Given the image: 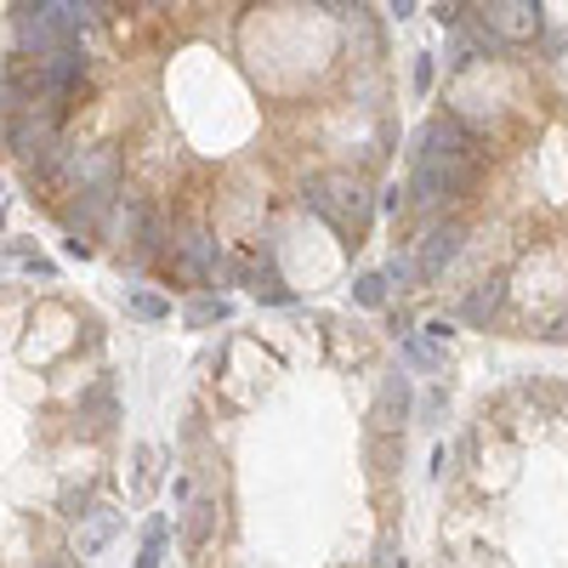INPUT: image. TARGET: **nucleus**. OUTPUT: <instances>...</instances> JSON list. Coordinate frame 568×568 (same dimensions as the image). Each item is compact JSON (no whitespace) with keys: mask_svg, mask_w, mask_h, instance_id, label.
<instances>
[{"mask_svg":"<svg viewBox=\"0 0 568 568\" xmlns=\"http://www.w3.org/2000/svg\"><path fill=\"white\" fill-rule=\"evenodd\" d=\"M302 200H307V211L325 216L336 233H348V239L358 244L364 222H369V188H364L358 177H348V171H325V177H313V182L302 188Z\"/></svg>","mask_w":568,"mask_h":568,"instance_id":"nucleus-1","label":"nucleus"},{"mask_svg":"<svg viewBox=\"0 0 568 568\" xmlns=\"http://www.w3.org/2000/svg\"><path fill=\"white\" fill-rule=\"evenodd\" d=\"M216 267H222V244H216V233L188 228V233L171 239V274H177L182 285H205V279H216Z\"/></svg>","mask_w":568,"mask_h":568,"instance_id":"nucleus-2","label":"nucleus"},{"mask_svg":"<svg viewBox=\"0 0 568 568\" xmlns=\"http://www.w3.org/2000/svg\"><path fill=\"white\" fill-rule=\"evenodd\" d=\"M478 17L501 35V46H523L540 35V0H478Z\"/></svg>","mask_w":568,"mask_h":568,"instance_id":"nucleus-3","label":"nucleus"},{"mask_svg":"<svg viewBox=\"0 0 568 568\" xmlns=\"http://www.w3.org/2000/svg\"><path fill=\"white\" fill-rule=\"evenodd\" d=\"M58 182H68V188H119V154L114 148H68Z\"/></svg>","mask_w":568,"mask_h":568,"instance_id":"nucleus-4","label":"nucleus"},{"mask_svg":"<svg viewBox=\"0 0 568 568\" xmlns=\"http://www.w3.org/2000/svg\"><path fill=\"white\" fill-rule=\"evenodd\" d=\"M415 154H478V137L466 131L455 114H438L421 126V148H415Z\"/></svg>","mask_w":568,"mask_h":568,"instance_id":"nucleus-5","label":"nucleus"},{"mask_svg":"<svg viewBox=\"0 0 568 568\" xmlns=\"http://www.w3.org/2000/svg\"><path fill=\"white\" fill-rule=\"evenodd\" d=\"M460 239H466L460 222H443V228H432V233H427V244H421V262H415V274H421V279H438L443 267H450V262L460 256Z\"/></svg>","mask_w":568,"mask_h":568,"instance_id":"nucleus-6","label":"nucleus"},{"mask_svg":"<svg viewBox=\"0 0 568 568\" xmlns=\"http://www.w3.org/2000/svg\"><path fill=\"white\" fill-rule=\"evenodd\" d=\"M501 302H506V279H501V274H489V279H483V285H478V290L460 302V318H466L472 330H483L489 318L501 313Z\"/></svg>","mask_w":568,"mask_h":568,"instance_id":"nucleus-7","label":"nucleus"},{"mask_svg":"<svg viewBox=\"0 0 568 568\" xmlns=\"http://www.w3.org/2000/svg\"><path fill=\"white\" fill-rule=\"evenodd\" d=\"M119 523H126V517H119L114 506H97V512H80V557H91V552H103L109 540L119 534Z\"/></svg>","mask_w":568,"mask_h":568,"instance_id":"nucleus-8","label":"nucleus"},{"mask_svg":"<svg viewBox=\"0 0 568 568\" xmlns=\"http://www.w3.org/2000/svg\"><path fill=\"white\" fill-rule=\"evenodd\" d=\"M404 421H409V381L404 376H387L381 399H376V427L392 432V427H404Z\"/></svg>","mask_w":568,"mask_h":568,"instance_id":"nucleus-9","label":"nucleus"},{"mask_svg":"<svg viewBox=\"0 0 568 568\" xmlns=\"http://www.w3.org/2000/svg\"><path fill=\"white\" fill-rule=\"evenodd\" d=\"M244 285H251V295H256V302H267V307H290L295 302L274 267H244Z\"/></svg>","mask_w":568,"mask_h":568,"instance_id":"nucleus-10","label":"nucleus"},{"mask_svg":"<svg viewBox=\"0 0 568 568\" xmlns=\"http://www.w3.org/2000/svg\"><path fill=\"white\" fill-rule=\"evenodd\" d=\"M443 353H450V348H438V341H427V336L404 330V358H409L415 369H438V364H443Z\"/></svg>","mask_w":568,"mask_h":568,"instance_id":"nucleus-11","label":"nucleus"},{"mask_svg":"<svg viewBox=\"0 0 568 568\" xmlns=\"http://www.w3.org/2000/svg\"><path fill=\"white\" fill-rule=\"evenodd\" d=\"M142 568H154V563H165V517H148V529H142V557H137Z\"/></svg>","mask_w":568,"mask_h":568,"instance_id":"nucleus-12","label":"nucleus"},{"mask_svg":"<svg viewBox=\"0 0 568 568\" xmlns=\"http://www.w3.org/2000/svg\"><path fill=\"white\" fill-rule=\"evenodd\" d=\"M353 302H358V307H381V302H387V279H381V274H358V279H353Z\"/></svg>","mask_w":568,"mask_h":568,"instance_id":"nucleus-13","label":"nucleus"},{"mask_svg":"<svg viewBox=\"0 0 568 568\" xmlns=\"http://www.w3.org/2000/svg\"><path fill=\"white\" fill-rule=\"evenodd\" d=\"M126 307H131V318H165L171 313V302H165V295H154V290H131Z\"/></svg>","mask_w":568,"mask_h":568,"instance_id":"nucleus-14","label":"nucleus"},{"mask_svg":"<svg viewBox=\"0 0 568 568\" xmlns=\"http://www.w3.org/2000/svg\"><path fill=\"white\" fill-rule=\"evenodd\" d=\"M381 279H387V290L399 285V290H415V262L409 256H392L387 267H381Z\"/></svg>","mask_w":568,"mask_h":568,"instance_id":"nucleus-15","label":"nucleus"},{"mask_svg":"<svg viewBox=\"0 0 568 568\" xmlns=\"http://www.w3.org/2000/svg\"><path fill=\"white\" fill-rule=\"evenodd\" d=\"M188 318H193V325H211V318H228V302H222V295L211 302V295H205V302H193V307H188Z\"/></svg>","mask_w":568,"mask_h":568,"instance_id":"nucleus-16","label":"nucleus"},{"mask_svg":"<svg viewBox=\"0 0 568 568\" xmlns=\"http://www.w3.org/2000/svg\"><path fill=\"white\" fill-rule=\"evenodd\" d=\"M415 91H432V58H415Z\"/></svg>","mask_w":568,"mask_h":568,"instance_id":"nucleus-17","label":"nucleus"},{"mask_svg":"<svg viewBox=\"0 0 568 568\" xmlns=\"http://www.w3.org/2000/svg\"><path fill=\"white\" fill-rule=\"evenodd\" d=\"M86 7L97 12V23H109V17H114L119 7H126V0H86Z\"/></svg>","mask_w":568,"mask_h":568,"instance_id":"nucleus-18","label":"nucleus"},{"mask_svg":"<svg viewBox=\"0 0 568 568\" xmlns=\"http://www.w3.org/2000/svg\"><path fill=\"white\" fill-rule=\"evenodd\" d=\"M318 7H330L336 17H348V12H358V7H364V0H318Z\"/></svg>","mask_w":568,"mask_h":568,"instance_id":"nucleus-19","label":"nucleus"},{"mask_svg":"<svg viewBox=\"0 0 568 568\" xmlns=\"http://www.w3.org/2000/svg\"><path fill=\"white\" fill-rule=\"evenodd\" d=\"M427 341H438V348H450V325H443V318H438V325H427Z\"/></svg>","mask_w":568,"mask_h":568,"instance_id":"nucleus-20","label":"nucleus"},{"mask_svg":"<svg viewBox=\"0 0 568 568\" xmlns=\"http://www.w3.org/2000/svg\"><path fill=\"white\" fill-rule=\"evenodd\" d=\"M387 7H392V17H399V23L415 17V0H387Z\"/></svg>","mask_w":568,"mask_h":568,"instance_id":"nucleus-21","label":"nucleus"},{"mask_svg":"<svg viewBox=\"0 0 568 568\" xmlns=\"http://www.w3.org/2000/svg\"><path fill=\"white\" fill-rule=\"evenodd\" d=\"M546 336H552V341H568V313H563V318H557V325H552V330H546Z\"/></svg>","mask_w":568,"mask_h":568,"instance_id":"nucleus-22","label":"nucleus"},{"mask_svg":"<svg viewBox=\"0 0 568 568\" xmlns=\"http://www.w3.org/2000/svg\"><path fill=\"white\" fill-rule=\"evenodd\" d=\"M137 7H148V12H165V7H177V0H137Z\"/></svg>","mask_w":568,"mask_h":568,"instance_id":"nucleus-23","label":"nucleus"},{"mask_svg":"<svg viewBox=\"0 0 568 568\" xmlns=\"http://www.w3.org/2000/svg\"><path fill=\"white\" fill-rule=\"evenodd\" d=\"M0 228H7V211H0Z\"/></svg>","mask_w":568,"mask_h":568,"instance_id":"nucleus-24","label":"nucleus"}]
</instances>
